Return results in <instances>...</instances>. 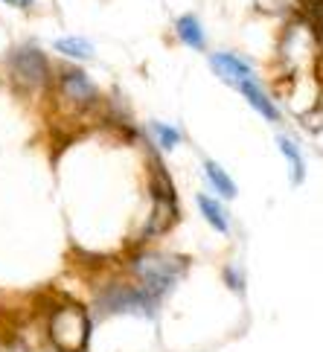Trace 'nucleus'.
<instances>
[{"instance_id": "f257e3e1", "label": "nucleus", "mask_w": 323, "mask_h": 352, "mask_svg": "<svg viewBox=\"0 0 323 352\" xmlns=\"http://www.w3.org/2000/svg\"><path fill=\"white\" fill-rule=\"evenodd\" d=\"M183 268H186V259L172 256V254H143L137 262H134L137 285L157 300L181 280Z\"/></svg>"}, {"instance_id": "f03ea898", "label": "nucleus", "mask_w": 323, "mask_h": 352, "mask_svg": "<svg viewBox=\"0 0 323 352\" xmlns=\"http://www.w3.org/2000/svg\"><path fill=\"white\" fill-rule=\"evenodd\" d=\"M49 341H53L56 349L61 352H79L85 349L88 344V335H91V320L88 314H85L82 306H61L58 311H53V318H49Z\"/></svg>"}, {"instance_id": "7ed1b4c3", "label": "nucleus", "mask_w": 323, "mask_h": 352, "mask_svg": "<svg viewBox=\"0 0 323 352\" xmlns=\"http://www.w3.org/2000/svg\"><path fill=\"white\" fill-rule=\"evenodd\" d=\"M157 309V297H152L148 292H143L140 285H111L99 294V311L102 314H146L152 318Z\"/></svg>"}, {"instance_id": "20e7f679", "label": "nucleus", "mask_w": 323, "mask_h": 352, "mask_svg": "<svg viewBox=\"0 0 323 352\" xmlns=\"http://www.w3.org/2000/svg\"><path fill=\"white\" fill-rule=\"evenodd\" d=\"M12 76L21 87H44L47 82V58L38 47H18L15 53H12Z\"/></svg>"}, {"instance_id": "39448f33", "label": "nucleus", "mask_w": 323, "mask_h": 352, "mask_svg": "<svg viewBox=\"0 0 323 352\" xmlns=\"http://www.w3.org/2000/svg\"><path fill=\"white\" fill-rule=\"evenodd\" d=\"M210 65H213V73H216V76H219L221 82H227L230 87H239L242 82L254 79L251 65H247L245 58L233 56V53H216L213 58H210Z\"/></svg>"}, {"instance_id": "423d86ee", "label": "nucleus", "mask_w": 323, "mask_h": 352, "mask_svg": "<svg viewBox=\"0 0 323 352\" xmlns=\"http://www.w3.org/2000/svg\"><path fill=\"white\" fill-rule=\"evenodd\" d=\"M61 87H65V94L70 99H76V102H91V99L96 96V87L93 82L85 76L82 70H70L65 79H61Z\"/></svg>"}, {"instance_id": "0eeeda50", "label": "nucleus", "mask_w": 323, "mask_h": 352, "mask_svg": "<svg viewBox=\"0 0 323 352\" xmlns=\"http://www.w3.org/2000/svg\"><path fill=\"white\" fill-rule=\"evenodd\" d=\"M239 91L245 94V99H247V102H251V105H254V108H256L265 120H280V111H277V108H274V102H271V99L265 96L263 87L256 85V79L242 82V85H239Z\"/></svg>"}, {"instance_id": "6e6552de", "label": "nucleus", "mask_w": 323, "mask_h": 352, "mask_svg": "<svg viewBox=\"0 0 323 352\" xmlns=\"http://www.w3.org/2000/svg\"><path fill=\"white\" fill-rule=\"evenodd\" d=\"M277 146H280V152L285 155V160H289V166H291V184H303L306 166H303V155H300V148H297V143L280 134L277 137Z\"/></svg>"}, {"instance_id": "1a4fd4ad", "label": "nucleus", "mask_w": 323, "mask_h": 352, "mask_svg": "<svg viewBox=\"0 0 323 352\" xmlns=\"http://www.w3.org/2000/svg\"><path fill=\"white\" fill-rule=\"evenodd\" d=\"M198 210H201V216H204L210 224H213L219 233H227V230H230V228H227V212H225V207H221L216 198L198 195Z\"/></svg>"}, {"instance_id": "9d476101", "label": "nucleus", "mask_w": 323, "mask_h": 352, "mask_svg": "<svg viewBox=\"0 0 323 352\" xmlns=\"http://www.w3.org/2000/svg\"><path fill=\"white\" fill-rule=\"evenodd\" d=\"M204 175L210 178V184H213V190L221 195V198H236V184L230 181V175L219 166V163L213 160H204Z\"/></svg>"}, {"instance_id": "9b49d317", "label": "nucleus", "mask_w": 323, "mask_h": 352, "mask_svg": "<svg viewBox=\"0 0 323 352\" xmlns=\"http://www.w3.org/2000/svg\"><path fill=\"white\" fill-rule=\"evenodd\" d=\"M175 30H178V38H181L183 44H190V47H195V50H201V47H204V30H201V23H198L195 15H183V18H178Z\"/></svg>"}, {"instance_id": "f8f14e48", "label": "nucleus", "mask_w": 323, "mask_h": 352, "mask_svg": "<svg viewBox=\"0 0 323 352\" xmlns=\"http://www.w3.org/2000/svg\"><path fill=\"white\" fill-rule=\"evenodd\" d=\"M56 50L65 53V56H73V58H91L93 56V47L85 38H58Z\"/></svg>"}, {"instance_id": "ddd939ff", "label": "nucleus", "mask_w": 323, "mask_h": 352, "mask_svg": "<svg viewBox=\"0 0 323 352\" xmlns=\"http://www.w3.org/2000/svg\"><path fill=\"white\" fill-rule=\"evenodd\" d=\"M152 131H155V140L160 143V148H166V152H172V148L181 143V134H178V129H172V125L152 122Z\"/></svg>"}, {"instance_id": "4468645a", "label": "nucleus", "mask_w": 323, "mask_h": 352, "mask_svg": "<svg viewBox=\"0 0 323 352\" xmlns=\"http://www.w3.org/2000/svg\"><path fill=\"white\" fill-rule=\"evenodd\" d=\"M3 3H9V6H18V9H32L35 0H3Z\"/></svg>"}]
</instances>
